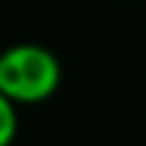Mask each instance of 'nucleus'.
Masks as SVG:
<instances>
[{"label": "nucleus", "instance_id": "1", "mask_svg": "<svg viewBox=\"0 0 146 146\" xmlns=\"http://www.w3.org/2000/svg\"><path fill=\"white\" fill-rule=\"evenodd\" d=\"M63 81L60 60L39 42H18L0 51V92L18 108L42 104Z\"/></svg>", "mask_w": 146, "mask_h": 146}, {"label": "nucleus", "instance_id": "2", "mask_svg": "<svg viewBox=\"0 0 146 146\" xmlns=\"http://www.w3.org/2000/svg\"><path fill=\"white\" fill-rule=\"evenodd\" d=\"M18 137V104L0 92V146H12Z\"/></svg>", "mask_w": 146, "mask_h": 146}]
</instances>
